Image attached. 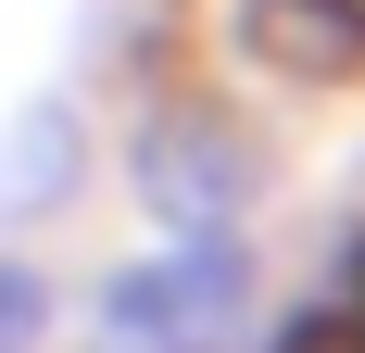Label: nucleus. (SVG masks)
I'll return each mask as SVG.
<instances>
[{"instance_id": "obj_1", "label": "nucleus", "mask_w": 365, "mask_h": 353, "mask_svg": "<svg viewBox=\"0 0 365 353\" xmlns=\"http://www.w3.org/2000/svg\"><path fill=\"white\" fill-rule=\"evenodd\" d=\"M240 328H252V252H240V227H189V240H164L151 265H126L88 303V353H227Z\"/></svg>"}, {"instance_id": "obj_2", "label": "nucleus", "mask_w": 365, "mask_h": 353, "mask_svg": "<svg viewBox=\"0 0 365 353\" xmlns=\"http://www.w3.org/2000/svg\"><path fill=\"white\" fill-rule=\"evenodd\" d=\"M126 176H139V202L164 214V240L240 214V151H227L215 114H139V126H126Z\"/></svg>"}, {"instance_id": "obj_3", "label": "nucleus", "mask_w": 365, "mask_h": 353, "mask_svg": "<svg viewBox=\"0 0 365 353\" xmlns=\"http://www.w3.org/2000/svg\"><path fill=\"white\" fill-rule=\"evenodd\" d=\"M240 38H252V64H277V76H353L365 64V0H252Z\"/></svg>"}, {"instance_id": "obj_4", "label": "nucleus", "mask_w": 365, "mask_h": 353, "mask_svg": "<svg viewBox=\"0 0 365 353\" xmlns=\"http://www.w3.org/2000/svg\"><path fill=\"white\" fill-rule=\"evenodd\" d=\"M38 328H51V278L38 265H0V353H38Z\"/></svg>"}]
</instances>
